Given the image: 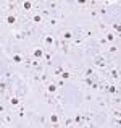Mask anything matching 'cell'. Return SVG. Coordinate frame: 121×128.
Segmentation results:
<instances>
[{
	"label": "cell",
	"mask_w": 121,
	"mask_h": 128,
	"mask_svg": "<svg viewBox=\"0 0 121 128\" xmlns=\"http://www.w3.org/2000/svg\"><path fill=\"white\" fill-rule=\"evenodd\" d=\"M95 65H97V67H99V68H105V65H107V62L103 59H102V57H100V55H95Z\"/></svg>",
	"instance_id": "6da1fadb"
},
{
	"label": "cell",
	"mask_w": 121,
	"mask_h": 128,
	"mask_svg": "<svg viewBox=\"0 0 121 128\" xmlns=\"http://www.w3.org/2000/svg\"><path fill=\"white\" fill-rule=\"evenodd\" d=\"M32 55H34V59H42L44 55H45V52H44L42 49H34V50H32Z\"/></svg>",
	"instance_id": "7a4b0ae2"
},
{
	"label": "cell",
	"mask_w": 121,
	"mask_h": 128,
	"mask_svg": "<svg viewBox=\"0 0 121 128\" xmlns=\"http://www.w3.org/2000/svg\"><path fill=\"white\" fill-rule=\"evenodd\" d=\"M63 41H65V42L73 41V32H71V31H65L63 32Z\"/></svg>",
	"instance_id": "3957f363"
},
{
	"label": "cell",
	"mask_w": 121,
	"mask_h": 128,
	"mask_svg": "<svg viewBox=\"0 0 121 128\" xmlns=\"http://www.w3.org/2000/svg\"><path fill=\"white\" fill-rule=\"evenodd\" d=\"M107 91H108V94H116V92H118V88H116L115 84H110V86H107Z\"/></svg>",
	"instance_id": "277c9868"
},
{
	"label": "cell",
	"mask_w": 121,
	"mask_h": 128,
	"mask_svg": "<svg viewBox=\"0 0 121 128\" xmlns=\"http://www.w3.org/2000/svg\"><path fill=\"white\" fill-rule=\"evenodd\" d=\"M47 91L50 92V94H55V92H57V84H53V83H52V84H48Z\"/></svg>",
	"instance_id": "5b68a950"
},
{
	"label": "cell",
	"mask_w": 121,
	"mask_h": 128,
	"mask_svg": "<svg viewBox=\"0 0 121 128\" xmlns=\"http://www.w3.org/2000/svg\"><path fill=\"white\" fill-rule=\"evenodd\" d=\"M65 70H63V67H57V68L53 70V75L55 76H61V73H63Z\"/></svg>",
	"instance_id": "8992f818"
},
{
	"label": "cell",
	"mask_w": 121,
	"mask_h": 128,
	"mask_svg": "<svg viewBox=\"0 0 121 128\" xmlns=\"http://www.w3.org/2000/svg\"><path fill=\"white\" fill-rule=\"evenodd\" d=\"M105 39H107V42H113V41H115V34H113V32H107Z\"/></svg>",
	"instance_id": "52a82bcc"
},
{
	"label": "cell",
	"mask_w": 121,
	"mask_h": 128,
	"mask_svg": "<svg viewBox=\"0 0 121 128\" xmlns=\"http://www.w3.org/2000/svg\"><path fill=\"white\" fill-rule=\"evenodd\" d=\"M45 44H47V45H53V44H55V39H53L52 36H45Z\"/></svg>",
	"instance_id": "ba28073f"
},
{
	"label": "cell",
	"mask_w": 121,
	"mask_h": 128,
	"mask_svg": "<svg viewBox=\"0 0 121 128\" xmlns=\"http://www.w3.org/2000/svg\"><path fill=\"white\" fill-rule=\"evenodd\" d=\"M13 62H15V63H21V62H23V57L20 55V53H15V55H13Z\"/></svg>",
	"instance_id": "9c48e42d"
},
{
	"label": "cell",
	"mask_w": 121,
	"mask_h": 128,
	"mask_svg": "<svg viewBox=\"0 0 121 128\" xmlns=\"http://www.w3.org/2000/svg\"><path fill=\"white\" fill-rule=\"evenodd\" d=\"M110 78H113V80H116V78H120V71H118V70H111Z\"/></svg>",
	"instance_id": "30bf717a"
},
{
	"label": "cell",
	"mask_w": 121,
	"mask_h": 128,
	"mask_svg": "<svg viewBox=\"0 0 121 128\" xmlns=\"http://www.w3.org/2000/svg\"><path fill=\"white\" fill-rule=\"evenodd\" d=\"M10 102H11V105H15V107H18V105H20V104H21L18 97H11V99H10Z\"/></svg>",
	"instance_id": "8fae6325"
},
{
	"label": "cell",
	"mask_w": 121,
	"mask_h": 128,
	"mask_svg": "<svg viewBox=\"0 0 121 128\" xmlns=\"http://www.w3.org/2000/svg\"><path fill=\"white\" fill-rule=\"evenodd\" d=\"M23 8H24L26 11L32 10V3H31V2H24V3H23Z\"/></svg>",
	"instance_id": "7c38bea8"
},
{
	"label": "cell",
	"mask_w": 121,
	"mask_h": 128,
	"mask_svg": "<svg viewBox=\"0 0 121 128\" xmlns=\"http://www.w3.org/2000/svg\"><path fill=\"white\" fill-rule=\"evenodd\" d=\"M58 120H60V117H58L57 113H52V115H50V122L52 123H58Z\"/></svg>",
	"instance_id": "4fadbf2b"
},
{
	"label": "cell",
	"mask_w": 121,
	"mask_h": 128,
	"mask_svg": "<svg viewBox=\"0 0 121 128\" xmlns=\"http://www.w3.org/2000/svg\"><path fill=\"white\" fill-rule=\"evenodd\" d=\"M32 21L34 23H42V15H34L32 16Z\"/></svg>",
	"instance_id": "5bb4252c"
},
{
	"label": "cell",
	"mask_w": 121,
	"mask_h": 128,
	"mask_svg": "<svg viewBox=\"0 0 121 128\" xmlns=\"http://www.w3.org/2000/svg\"><path fill=\"white\" fill-rule=\"evenodd\" d=\"M7 21H8V24H16V18L13 15H10L8 18H7Z\"/></svg>",
	"instance_id": "9a60e30c"
},
{
	"label": "cell",
	"mask_w": 121,
	"mask_h": 128,
	"mask_svg": "<svg viewBox=\"0 0 121 128\" xmlns=\"http://www.w3.org/2000/svg\"><path fill=\"white\" fill-rule=\"evenodd\" d=\"M69 78H71V73H69V71H63V73H61V80H69Z\"/></svg>",
	"instance_id": "2e32d148"
},
{
	"label": "cell",
	"mask_w": 121,
	"mask_h": 128,
	"mask_svg": "<svg viewBox=\"0 0 121 128\" xmlns=\"http://www.w3.org/2000/svg\"><path fill=\"white\" fill-rule=\"evenodd\" d=\"M86 76H95L94 68H87V70H86Z\"/></svg>",
	"instance_id": "e0dca14e"
},
{
	"label": "cell",
	"mask_w": 121,
	"mask_h": 128,
	"mask_svg": "<svg viewBox=\"0 0 121 128\" xmlns=\"http://www.w3.org/2000/svg\"><path fill=\"white\" fill-rule=\"evenodd\" d=\"M113 28H115V31L121 32V23H113Z\"/></svg>",
	"instance_id": "ac0fdd59"
},
{
	"label": "cell",
	"mask_w": 121,
	"mask_h": 128,
	"mask_svg": "<svg viewBox=\"0 0 121 128\" xmlns=\"http://www.w3.org/2000/svg\"><path fill=\"white\" fill-rule=\"evenodd\" d=\"M82 118H84L82 115H76V118H74V122H76V123H81V122H82Z\"/></svg>",
	"instance_id": "d6986e66"
},
{
	"label": "cell",
	"mask_w": 121,
	"mask_h": 128,
	"mask_svg": "<svg viewBox=\"0 0 121 128\" xmlns=\"http://www.w3.org/2000/svg\"><path fill=\"white\" fill-rule=\"evenodd\" d=\"M116 50H118L116 47H110V49H108V52H110V53H116Z\"/></svg>",
	"instance_id": "ffe728a7"
},
{
	"label": "cell",
	"mask_w": 121,
	"mask_h": 128,
	"mask_svg": "<svg viewBox=\"0 0 121 128\" xmlns=\"http://www.w3.org/2000/svg\"><path fill=\"white\" fill-rule=\"evenodd\" d=\"M57 20H55V18H52V20H50V26H55V24H57Z\"/></svg>",
	"instance_id": "44dd1931"
},
{
	"label": "cell",
	"mask_w": 121,
	"mask_h": 128,
	"mask_svg": "<svg viewBox=\"0 0 121 128\" xmlns=\"http://www.w3.org/2000/svg\"><path fill=\"white\" fill-rule=\"evenodd\" d=\"M15 38H16V39H23V34H21V32H16Z\"/></svg>",
	"instance_id": "7402d4cb"
},
{
	"label": "cell",
	"mask_w": 121,
	"mask_h": 128,
	"mask_svg": "<svg viewBox=\"0 0 121 128\" xmlns=\"http://www.w3.org/2000/svg\"><path fill=\"white\" fill-rule=\"evenodd\" d=\"M120 5H121V2H120Z\"/></svg>",
	"instance_id": "603a6c76"
}]
</instances>
